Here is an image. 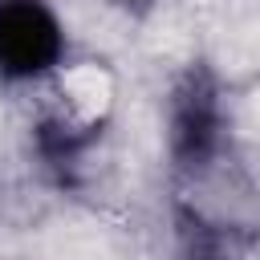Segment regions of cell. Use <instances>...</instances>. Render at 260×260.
Instances as JSON below:
<instances>
[{
	"label": "cell",
	"mask_w": 260,
	"mask_h": 260,
	"mask_svg": "<svg viewBox=\"0 0 260 260\" xmlns=\"http://www.w3.org/2000/svg\"><path fill=\"white\" fill-rule=\"evenodd\" d=\"M69 37L49 0H0V81L28 85L65 65Z\"/></svg>",
	"instance_id": "6da1fadb"
},
{
	"label": "cell",
	"mask_w": 260,
	"mask_h": 260,
	"mask_svg": "<svg viewBox=\"0 0 260 260\" xmlns=\"http://www.w3.org/2000/svg\"><path fill=\"white\" fill-rule=\"evenodd\" d=\"M171 158L179 171H203L223 146L219 89L207 69H187L171 93Z\"/></svg>",
	"instance_id": "7a4b0ae2"
},
{
	"label": "cell",
	"mask_w": 260,
	"mask_h": 260,
	"mask_svg": "<svg viewBox=\"0 0 260 260\" xmlns=\"http://www.w3.org/2000/svg\"><path fill=\"white\" fill-rule=\"evenodd\" d=\"M114 4H122L126 12H146V8H154L158 0H114Z\"/></svg>",
	"instance_id": "3957f363"
}]
</instances>
